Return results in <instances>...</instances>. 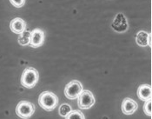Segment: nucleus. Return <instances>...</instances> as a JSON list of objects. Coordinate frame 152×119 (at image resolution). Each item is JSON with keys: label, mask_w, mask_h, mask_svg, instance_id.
<instances>
[{"label": "nucleus", "mask_w": 152, "mask_h": 119, "mask_svg": "<svg viewBox=\"0 0 152 119\" xmlns=\"http://www.w3.org/2000/svg\"><path fill=\"white\" fill-rule=\"evenodd\" d=\"M40 107L46 111H52L58 104V97L50 91H44L38 97Z\"/></svg>", "instance_id": "nucleus-1"}, {"label": "nucleus", "mask_w": 152, "mask_h": 119, "mask_svg": "<svg viewBox=\"0 0 152 119\" xmlns=\"http://www.w3.org/2000/svg\"><path fill=\"white\" fill-rule=\"evenodd\" d=\"M38 78H39V75L37 71L32 67H28L23 71L22 74L21 84L25 88L31 89L37 83Z\"/></svg>", "instance_id": "nucleus-2"}, {"label": "nucleus", "mask_w": 152, "mask_h": 119, "mask_svg": "<svg viewBox=\"0 0 152 119\" xmlns=\"http://www.w3.org/2000/svg\"><path fill=\"white\" fill-rule=\"evenodd\" d=\"M35 112V105L28 101H21L16 107L17 115L22 119H29Z\"/></svg>", "instance_id": "nucleus-3"}, {"label": "nucleus", "mask_w": 152, "mask_h": 119, "mask_svg": "<svg viewBox=\"0 0 152 119\" xmlns=\"http://www.w3.org/2000/svg\"><path fill=\"white\" fill-rule=\"evenodd\" d=\"M83 92V85L77 80H73L65 86L64 95L69 99L78 98Z\"/></svg>", "instance_id": "nucleus-4"}, {"label": "nucleus", "mask_w": 152, "mask_h": 119, "mask_svg": "<svg viewBox=\"0 0 152 119\" xmlns=\"http://www.w3.org/2000/svg\"><path fill=\"white\" fill-rule=\"evenodd\" d=\"M78 107L81 110H88L91 108L95 104V97L91 91H83L81 95L79 96L77 100Z\"/></svg>", "instance_id": "nucleus-5"}, {"label": "nucleus", "mask_w": 152, "mask_h": 119, "mask_svg": "<svg viewBox=\"0 0 152 119\" xmlns=\"http://www.w3.org/2000/svg\"><path fill=\"white\" fill-rule=\"evenodd\" d=\"M45 41V32L40 29H34L31 31L30 45L32 48L40 47Z\"/></svg>", "instance_id": "nucleus-6"}, {"label": "nucleus", "mask_w": 152, "mask_h": 119, "mask_svg": "<svg viewBox=\"0 0 152 119\" xmlns=\"http://www.w3.org/2000/svg\"><path fill=\"white\" fill-rule=\"evenodd\" d=\"M138 108V105H137V103L129 98V97H126L124 99L123 103H122V106H121V109H122V111L124 114L125 115H132L134 114L137 110Z\"/></svg>", "instance_id": "nucleus-7"}, {"label": "nucleus", "mask_w": 152, "mask_h": 119, "mask_svg": "<svg viewBox=\"0 0 152 119\" xmlns=\"http://www.w3.org/2000/svg\"><path fill=\"white\" fill-rule=\"evenodd\" d=\"M137 96L142 101H149L151 100L152 98V89L151 86L144 83L142 84L137 89Z\"/></svg>", "instance_id": "nucleus-8"}, {"label": "nucleus", "mask_w": 152, "mask_h": 119, "mask_svg": "<svg viewBox=\"0 0 152 119\" xmlns=\"http://www.w3.org/2000/svg\"><path fill=\"white\" fill-rule=\"evenodd\" d=\"M10 28L12 30V32L16 34H21L23 31H25L26 29V23L23 21L20 18H16L12 19L11 24H10Z\"/></svg>", "instance_id": "nucleus-9"}, {"label": "nucleus", "mask_w": 152, "mask_h": 119, "mask_svg": "<svg viewBox=\"0 0 152 119\" xmlns=\"http://www.w3.org/2000/svg\"><path fill=\"white\" fill-rule=\"evenodd\" d=\"M117 17H118V19H119L120 23H117V22L114 21V23L112 24L114 30L117 31H119V32H124V31H127V29H128V23H127V19L124 18V14L118 13Z\"/></svg>", "instance_id": "nucleus-10"}, {"label": "nucleus", "mask_w": 152, "mask_h": 119, "mask_svg": "<svg viewBox=\"0 0 152 119\" xmlns=\"http://www.w3.org/2000/svg\"><path fill=\"white\" fill-rule=\"evenodd\" d=\"M136 42L141 47H146L150 45V35L145 31H140L136 36Z\"/></svg>", "instance_id": "nucleus-11"}, {"label": "nucleus", "mask_w": 152, "mask_h": 119, "mask_svg": "<svg viewBox=\"0 0 152 119\" xmlns=\"http://www.w3.org/2000/svg\"><path fill=\"white\" fill-rule=\"evenodd\" d=\"M31 32L30 31H23V33H21L19 37H18V43L20 45H30V42H31Z\"/></svg>", "instance_id": "nucleus-12"}, {"label": "nucleus", "mask_w": 152, "mask_h": 119, "mask_svg": "<svg viewBox=\"0 0 152 119\" xmlns=\"http://www.w3.org/2000/svg\"><path fill=\"white\" fill-rule=\"evenodd\" d=\"M71 110H71V107H70V104H63L60 105V107H59V115H60L61 117H63V118H66V117L70 114V112Z\"/></svg>", "instance_id": "nucleus-13"}, {"label": "nucleus", "mask_w": 152, "mask_h": 119, "mask_svg": "<svg viewBox=\"0 0 152 119\" xmlns=\"http://www.w3.org/2000/svg\"><path fill=\"white\" fill-rule=\"evenodd\" d=\"M65 119H85L84 116L80 110H71L70 114L65 118Z\"/></svg>", "instance_id": "nucleus-14"}, {"label": "nucleus", "mask_w": 152, "mask_h": 119, "mask_svg": "<svg viewBox=\"0 0 152 119\" xmlns=\"http://www.w3.org/2000/svg\"><path fill=\"white\" fill-rule=\"evenodd\" d=\"M143 111L144 113L151 117L152 115V100H149V101H146L144 105H143Z\"/></svg>", "instance_id": "nucleus-15"}, {"label": "nucleus", "mask_w": 152, "mask_h": 119, "mask_svg": "<svg viewBox=\"0 0 152 119\" xmlns=\"http://www.w3.org/2000/svg\"><path fill=\"white\" fill-rule=\"evenodd\" d=\"M12 5H14L17 8H20L24 4L25 0H10Z\"/></svg>", "instance_id": "nucleus-16"}, {"label": "nucleus", "mask_w": 152, "mask_h": 119, "mask_svg": "<svg viewBox=\"0 0 152 119\" xmlns=\"http://www.w3.org/2000/svg\"><path fill=\"white\" fill-rule=\"evenodd\" d=\"M151 41H152V37H151Z\"/></svg>", "instance_id": "nucleus-17"}]
</instances>
